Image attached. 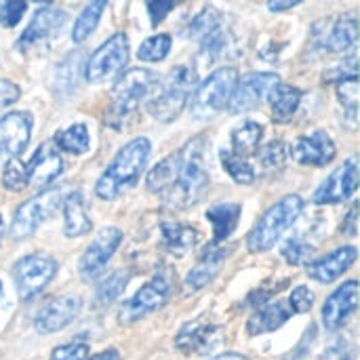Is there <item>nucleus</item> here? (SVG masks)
I'll return each instance as SVG.
<instances>
[{
  "mask_svg": "<svg viewBox=\"0 0 360 360\" xmlns=\"http://www.w3.org/2000/svg\"><path fill=\"white\" fill-rule=\"evenodd\" d=\"M291 310L283 304V302H274V304H266L262 308L255 310V314L249 319L247 323V331L249 335H264V333H272L276 329H281L289 319H291Z\"/></svg>",
  "mask_w": 360,
  "mask_h": 360,
  "instance_id": "27",
  "label": "nucleus"
},
{
  "mask_svg": "<svg viewBox=\"0 0 360 360\" xmlns=\"http://www.w3.org/2000/svg\"><path fill=\"white\" fill-rule=\"evenodd\" d=\"M356 359V348L350 340L346 338H338L333 340L325 352L321 354V360H354Z\"/></svg>",
  "mask_w": 360,
  "mask_h": 360,
  "instance_id": "40",
  "label": "nucleus"
},
{
  "mask_svg": "<svg viewBox=\"0 0 360 360\" xmlns=\"http://www.w3.org/2000/svg\"><path fill=\"white\" fill-rule=\"evenodd\" d=\"M91 360H120V354H118V350L110 348V350H103V352L95 354Z\"/></svg>",
  "mask_w": 360,
  "mask_h": 360,
  "instance_id": "49",
  "label": "nucleus"
},
{
  "mask_svg": "<svg viewBox=\"0 0 360 360\" xmlns=\"http://www.w3.org/2000/svg\"><path fill=\"white\" fill-rule=\"evenodd\" d=\"M122 243V230L118 228H103L99 230V234L91 240V245L84 249L80 262H78V272L82 276V281H95L103 268L108 266V262L112 259V255L116 253L118 245Z\"/></svg>",
  "mask_w": 360,
  "mask_h": 360,
  "instance_id": "14",
  "label": "nucleus"
},
{
  "mask_svg": "<svg viewBox=\"0 0 360 360\" xmlns=\"http://www.w3.org/2000/svg\"><path fill=\"white\" fill-rule=\"evenodd\" d=\"M0 224H2V219H0Z\"/></svg>",
  "mask_w": 360,
  "mask_h": 360,
  "instance_id": "52",
  "label": "nucleus"
},
{
  "mask_svg": "<svg viewBox=\"0 0 360 360\" xmlns=\"http://www.w3.org/2000/svg\"><path fill=\"white\" fill-rule=\"evenodd\" d=\"M105 8H108V2H103V0L86 4V6L80 11L78 19L74 21L72 40H74V42H84V40L95 32V27H97V23H99V19H101V15H103Z\"/></svg>",
  "mask_w": 360,
  "mask_h": 360,
  "instance_id": "33",
  "label": "nucleus"
},
{
  "mask_svg": "<svg viewBox=\"0 0 360 360\" xmlns=\"http://www.w3.org/2000/svg\"><path fill=\"white\" fill-rule=\"evenodd\" d=\"M65 11L53 4H44L40 6L32 21L27 23V27L21 32L19 40H17V51L30 55V53H38L42 49H49V44L59 36L61 27L65 25Z\"/></svg>",
  "mask_w": 360,
  "mask_h": 360,
  "instance_id": "10",
  "label": "nucleus"
},
{
  "mask_svg": "<svg viewBox=\"0 0 360 360\" xmlns=\"http://www.w3.org/2000/svg\"><path fill=\"white\" fill-rule=\"evenodd\" d=\"M198 243V230L177 221H165L160 226V245L171 255H186Z\"/></svg>",
  "mask_w": 360,
  "mask_h": 360,
  "instance_id": "25",
  "label": "nucleus"
},
{
  "mask_svg": "<svg viewBox=\"0 0 360 360\" xmlns=\"http://www.w3.org/2000/svg\"><path fill=\"white\" fill-rule=\"evenodd\" d=\"M314 251H316L314 243H310L302 232L295 234V236H291V238L283 245V249H281L283 257H285L291 266H304V264H308V262L312 259Z\"/></svg>",
  "mask_w": 360,
  "mask_h": 360,
  "instance_id": "35",
  "label": "nucleus"
},
{
  "mask_svg": "<svg viewBox=\"0 0 360 360\" xmlns=\"http://www.w3.org/2000/svg\"><path fill=\"white\" fill-rule=\"evenodd\" d=\"M89 354L91 350L84 342H70V344L57 346L51 352L49 360H89Z\"/></svg>",
  "mask_w": 360,
  "mask_h": 360,
  "instance_id": "41",
  "label": "nucleus"
},
{
  "mask_svg": "<svg viewBox=\"0 0 360 360\" xmlns=\"http://www.w3.org/2000/svg\"><path fill=\"white\" fill-rule=\"evenodd\" d=\"M359 205L354 202L352 207H350V211H348V215H346V221H344V226H342V230L348 234V236H356V232H359V226H356V221H359Z\"/></svg>",
  "mask_w": 360,
  "mask_h": 360,
  "instance_id": "47",
  "label": "nucleus"
},
{
  "mask_svg": "<svg viewBox=\"0 0 360 360\" xmlns=\"http://www.w3.org/2000/svg\"><path fill=\"white\" fill-rule=\"evenodd\" d=\"M61 190L59 188H51L40 192L38 196L25 200L23 205L17 207L11 228H8V236L13 240H23L30 238L42 224H46L61 207Z\"/></svg>",
  "mask_w": 360,
  "mask_h": 360,
  "instance_id": "8",
  "label": "nucleus"
},
{
  "mask_svg": "<svg viewBox=\"0 0 360 360\" xmlns=\"http://www.w3.org/2000/svg\"><path fill=\"white\" fill-rule=\"evenodd\" d=\"M131 283V272L129 270H116L112 272L108 278H103L97 289H95V306L97 308H105L110 304H114L122 293L124 289L129 287Z\"/></svg>",
  "mask_w": 360,
  "mask_h": 360,
  "instance_id": "31",
  "label": "nucleus"
},
{
  "mask_svg": "<svg viewBox=\"0 0 360 360\" xmlns=\"http://www.w3.org/2000/svg\"><path fill=\"white\" fill-rule=\"evenodd\" d=\"M348 78H356V57H350L348 61L335 63L329 72H325V82H342Z\"/></svg>",
  "mask_w": 360,
  "mask_h": 360,
  "instance_id": "44",
  "label": "nucleus"
},
{
  "mask_svg": "<svg viewBox=\"0 0 360 360\" xmlns=\"http://www.w3.org/2000/svg\"><path fill=\"white\" fill-rule=\"evenodd\" d=\"M302 211H304V200L297 194H289L281 198L257 219V224L247 236V249L251 253L270 251L283 238V234L300 219Z\"/></svg>",
  "mask_w": 360,
  "mask_h": 360,
  "instance_id": "5",
  "label": "nucleus"
},
{
  "mask_svg": "<svg viewBox=\"0 0 360 360\" xmlns=\"http://www.w3.org/2000/svg\"><path fill=\"white\" fill-rule=\"evenodd\" d=\"M264 139V127L255 120H247L232 131V152L240 158H247L257 152Z\"/></svg>",
  "mask_w": 360,
  "mask_h": 360,
  "instance_id": "30",
  "label": "nucleus"
},
{
  "mask_svg": "<svg viewBox=\"0 0 360 360\" xmlns=\"http://www.w3.org/2000/svg\"><path fill=\"white\" fill-rule=\"evenodd\" d=\"M158 82V76L146 68L127 70L112 89L110 105L105 110V124L112 129H122V124L139 108L141 99L150 95L152 86Z\"/></svg>",
  "mask_w": 360,
  "mask_h": 360,
  "instance_id": "3",
  "label": "nucleus"
},
{
  "mask_svg": "<svg viewBox=\"0 0 360 360\" xmlns=\"http://www.w3.org/2000/svg\"><path fill=\"white\" fill-rule=\"evenodd\" d=\"M171 51V36L169 34H154L148 40H143L137 49V57L139 61H162Z\"/></svg>",
  "mask_w": 360,
  "mask_h": 360,
  "instance_id": "36",
  "label": "nucleus"
},
{
  "mask_svg": "<svg viewBox=\"0 0 360 360\" xmlns=\"http://www.w3.org/2000/svg\"><path fill=\"white\" fill-rule=\"evenodd\" d=\"M57 270H59V264L49 253H30L21 257L13 268V278H15L19 297L23 302H30L36 295H40L49 287V283L55 278Z\"/></svg>",
  "mask_w": 360,
  "mask_h": 360,
  "instance_id": "9",
  "label": "nucleus"
},
{
  "mask_svg": "<svg viewBox=\"0 0 360 360\" xmlns=\"http://www.w3.org/2000/svg\"><path fill=\"white\" fill-rule=\"evenodd\" d=\"M80 308H82V302L76 295L55 297L44 308H40V312L34 319V329L40 335L57 333V331L65 329L70 323H74V319L80 314Z\"/></svg>",
  "mask_w": 360,
  "mask_h": 360,
  "instance_id": "19",
  "label": "nucleus"
},
{
  "mask_svg": "<svg viewBox=\"0 0 360 360\" xmlns=\"http://www.w3.org/2000/svg\"><path fill=\"white\" fill-rule=\"evenodd\" d=\"M278 82H281V78L272 72H251V74L238 78L234 93L230 97L228 110L232 114H247V112L259 108Z\"/></svg>",
  "mask_w": 360,
  "mask_h": 360,
  "instance_id": "13",
  "label": "nucleus"
},
{
  "mask_svg": "<svg viewBox=\"0 0 360 360\" xmlns=\"http://www.w3.org/2000/svg\"><path fill=\"white\" fill-rule=\"evenodd\" d=\"M2 186L11 192H21L23 188H27V177H25V162L21 160H11L4 169L2 175Z\"/></svg>",
  "mask_w": 360,
  "mask_h": 360,
  "instance_id": "39",
  "label": "nucleus"
},
{
  "mask_svg": "<svg viewBox=\"0 0 360 360\" xmlns=\"http://www.w3.org/2000/svg\"><path fill=\"white\" fill-rule=\"evenodd\" d=\"M230 255L228 247H219V245H211L205 249V253L200 255L198 264L188 272L186 281H184V289L186 293H196L200 289H205L221 270L226 257Z\"/></svg>",
  "mask_w": 360,
  "mask_h": 360,
  "instance_id": "23",
  "label": "nucleus"
},
{
  "mask_svg": "<svg viewBox=\"0 0 360 360\" xmlns=\"http://www.w3.org/2000/svg\"><path fill=\"white\" fill-rule=\"evenodd\" d=\"M270 110H272V120L278 124H287L293 120L300 103H302V91L293 84L278 82L272 93L268 95Z\"/></svg>",
  "mask_w": 360,
  "mask_h": 360,
  "instance_id": "26",
  "label": "nucleus"
},
{
  "mask_svg": "<svg viewBox=\"0 0 360 360\" xmlns=\"http://www.w3.org/2000/svg\"><path fill=\"white\" fill-rule=\"evenodd\" d=\"M221 342L224 335L217 325L209 323L207 319H196L179 329L175 338V348L184 354H209L219 348Z\"/></svg>",
  "mask_w": 360,
  "mask_h": 360,
  "instance_id": "17",
  "label": "nucleus"
},
{
  "mask_svg": "<svg viewBox=\"0 0 360 360\" xmlns=\"http://www.w3.org/2000/svg\"><path fill=\"white\" fill-rule=\"evenodd\" d=\"M238 82V70L232 65L211 72L190 97V114L196 120H209L228 108L234 86Z\"/></svg>",
  "mask_w": 360,
  "mask_h": 360,
  "instance_id": "7",
  "label": "nucleus"
},
{
  "mask_svg": "<svg viewBox=\"0 0 360 360\" xmlns=\"http://www.w3.org/2000/svg\"><path fill=\"white\" fill-rule=\"evenodd\" d=\"M63 173V158L53 143H42L25 162L27 186L46 188Z\"/></svg>",
  "mask_w": 360,
  "mask_h": 360,
  "instance_id": "21",
  "label": "nucleus"
},
{
  "mask_svg": "<svg viewBox=\"0 0 360 360\" xmlns=\"http://www.w3.org/2000/svg\"><path fill=\"white\" fill-rule=\"evenodd\" d=\"M19 97H21V89L13 80L0 78V112L11 108Z\"/></svg>",
  "mask_w": 360,
  "mask_h": 360,
  "instance_id": "45",
  "label": "nucleus"
},
{
  "mask_svg": "<svg viewBox=\"0 0 360 360\" xmlns=\"http://www.w3.org/2000/svg\"><path fill=\"white\" fill-rule=\"evenodd\" d=\"M25 8H27V2H2L0 4V25L15 27L21 21Z\"/></svg>",
  "mask_w": 360,
  "mask_h": 360,
  "instance_id": "42",
  "label": "nucleus"
},
{
  "mask_svg": "<svg viewBox=\"0 0 360 360\" xmlns=\"http://www.w3.org/2000/svg\"><path fill=\"white\" fill-rule=\"evenodd\" d=\"M196 82L198 72L190 63H179L169 70V74L160 80V89L148 101V112L152 114V118H156L158 122L175 120L184 112Z\"/></svg>",
  "mask_w": 360,
  "mask_h": 360,
  "instance_id": "4",
  "label": "nucleus"
},
{
  "mask_svg": "<svg viewBox=\"0 0 360 360\" xmlns=\"http://www.w3.org/2000/svg\"><path fill=\"white\" fill-rule=\"evenodd\" d=\"M359 42V23L356 15L348 13L338 19L319 21L312 27V46L323 49L325 53H346Z\"/></svg>",
  "mask_w": 360,
  "mask_h": 360,
  "instance_id": "12",
  "label": "nucleus"
},
{
  "mask_svg": "<svg viewBox=\"0 0 360 360\" xmlns=\"http://www.w3.org/2000/svg\"><path fill=\"white\" fill-rule=\"evenodd\" d=\"M55 146L68 154H74V156H80L84 152H89L91 148V137H89V129L86 124L82 122H76L63 131H59L55 135Z\"/></svg>",
  "mask_w": 360,
  "mask_h": 360,
  "instance_id": "32",
  "label": "nucleus"
},
{
  "mask_svg": "<svg viewBox=\"0 0 360 360\" xmlns=\"http://www.w3.org/2000/svg\"><path fill=\"white\" fill-rule=\"evenodd\" d=\"M32 124L30 112H11L0 118V167H6L27 148Z\"/></svg>",
  "mask_w": 360,
  "mask_h": 360,
  "instance_id": "15",
  "label": "nucleus"
},
{
  "mask_svg": "<svg viewBox=\"0 0 360 360\" xmlns=\"http://www.w3.org/2000/svg\"><path fill=\"white\" fill-rule=\"evenodd\" d=\"M150 152H152V146L146 137L131 139L124 148L118 150L114 160L97 179L95 194L101 200H116L120 194L129 192L139 181L148 165Z\"/></svg>",
  "mask_w": 360,
  "mask_h": 360,
  "instance_id": "2",
  "label": "nucleus"
},
{
  "mask_svg": "<svg viewBox=\"0 0 360 360\" xmlns=\"http://www.w3.org/2000/svg\"><path fill=\"white\" fill-rule=\"evenodd\" d=\"M359 308V283L348 281L340 289H335L325 306H323V325L327 331H338L342 329L348 319L356 312Z\"/></svg>",
  "mask_w": 360,
  "mask_h": 360,
  "instance_id": "20",
  "label": "nucleus"
},
{
  "mask_svg": "<svg viewBox=\"0 0 360 360\" xmlns=\"http://www.w3.org/2000/svg\"><path fill=\"white\" fill-rule=\"evenodd\" d=\"M289 310L291 312H295V314H306V312H310V308L314 306V293L308 289V287H297V289H293V293H291V297H289Z\"/></svg>",
  "mask_w": 360,
  "mask_h": 360,
  "instance_id": "43",
  "label": "nucleus"
},
{
  "mask_svg": "<svg viewBox=\"0 0 360 360\" xmlns=\"http://www.w3.org/2000/svg\"><path fill=\"white\" fill-rule=\"evenodd\" d=\"M300 2L297 0H289V2H283V0H270L268 2V8L270 11H274V13H283V11H291V8H295Z\"/></svg>",
  "mask_w": 360,
  "mask_h": 360,
  "instance_id": "48",
  "label": "nucleus"
},
{
  "mask_svg": "<svg viewBox=\"0 0 360 360\" xmlns=\"http://www.w3.org/2000/svg\"><path fill=\"white\" fill-rule=\"evenodd\" d=\"M175 287H177V274L169 266H162L141 289H137V293L133 297H129L120 306L118 323L133 325V323L146 319L148 314L160 310L173 295Z\"/></svg>",
  "mask_w": 360,
  "mask_h": 360,
  "instance_id": "6",
  "label": "nucleus"
},
{
  "mask_svg": "<svg viewBox=\"0 0 360 360\" xmlns=\"http://www.w3.org/2000/svg\"><path fill=\"white\" fill-rule=\"evenodd\" d=\"M61 207H63V232L68 238H78L91 232L93 221H91V215H89V209L80 190L70 192L61 200Z\"/></svg>",
  "mask_w": 360,
  "mask_h": 360,
  "instance_id": "24",
  "label": "nucleus"
},
{
  "mask_svg": "<svg viewBox=\"0 0 360 360\" xmlns=\"http://www.w3.org/2000/svg\"><path fill=\"white\" fill-rule=\"evenodd\" d=\"M359 251L356 247H338L335 251L327 253L325 257L310 262L308 266V276L321 285H329L333 281H338L344 272H348L352 268V264L356 262Z\"/></svg>",
  "mask_w": 360,
  "mask_h": 360,
  "instance_id": "22",
  "label": "nucleus"
},
{
  "mask_svg": "<svg viewBox=\"0 0 360 360\" xmlns=\"http://www.w3.org/2000/svg\"><path fill=\"white\" fill-rule=\"evenodd\" d=\"M240 211H243V207L238 202H217V205L209 207L207 219L213 226V245H219L226 238H230V234L238 226Z\"/></svg>",
  "mask_w": 360,
  "mask_h": 360,
  "instance_id": "28",
  "label": "nucleus"
},
{
  "mask_svg": "<svg viewBox=\"0 0 360 360\" xmlns=\"http://www.w3.org/2000/svg\"><path fill=\"white\" fill-rule=\"evenodd\" d=\"M129 61V38L127 34L110 36L101 46H97L84 63V78L89 82H105L114 78Z\"/></svg>",
  "mask_w": 360,
  "mask_h": 360,
  "instance_id": "11",
  "label": "nucleus"
},
{
  "mask_svg": "<svg viewBox=\"0 0 360 360\" xmlns=\"http://www.w3.org/2000/svg\"><path fill=\"white\" fill-rule=\"evenodd\" d=\"M359 190V165L356 158L346 160L342 167H338L314 192L312 202L314 205H338L352 198Z\"/></svg>",
  "mask_w": 360,
  "mask_h": 360,
  "instance_id": "16",
  "label": "nucleus"
},
{
  "mask_svg": "<svg viewBox=\"0 0 360 360\" xmlns=\"http://www.w3.org/2000/svg\"><path fill=\"white\" fill-rule=\"evenodd\" d=\"M80 65H82L80 53H72L55 68V72H53V91L57 95H61V99H65L68 95H72L76 91L78 78H80Z\"/></svg>",
  "mask_w": 360,
  "mask_h": 360,
  "instance_id": "29",
  "label": "nucleus"
},
{
  "mask_svg": "<svg viewBox=\"0 0 360 360\" xmlns=\"http://www.w3.org/2000/svg\"><path fill=\"white\" fill-rule=\"evenodd\" d=\"M148 15H150V21L152 25H158L173 8H175V2H167V0H158V2H148Z\"/></svg>",
  "mask_w": 360,
  "mask_h": 360,
  "instance_id": "46",
  "label": "nucleus"
},
{
  "mask_svg": "<svg viewBox=\"0 0 360 360\" xmlns=\"http://www.w3.org/2000/svg\"><path fill=\"white\" fill-rule=\"evenodd\" d=\"M0 295H2V283H0Z\"/></svg>",
  "mask_w": 360,
  "mask_h": 360,
  "instance_id": "51",
  "label": "nucleus"
},
{
  "mask_svg": "<svg viewBox=\"0 0 360 360\" xmlns=\"http://www.w3.org/2000/svg\"><path fill=\"white\" fill-rule=\"evenodd\" d=\"M338 99L344 105V114L352 120V127L356 124V114H359V80L348 78L338 82Z\"/></svg>",
  "mask_w": 360,
  "mask_h": 360,
  "instance_id": "37",
  "label": "nucleus"
},
{
  "mask_svg": "<svg viewBox=\"0 0 360 360\" xmlns=\"http://www.w3.org/2000/svg\"><path fill=\"white\" fill-rule=\"evenodd\" d=\"M219 158H221V167H224V171L236 181V184H253V179H255V171H253V167L249 165V160L247 158H240V156H236L232 150H221L219 152Z\"/></svg>",
  "mask_w": 360,
  "mask_h": 360,
  "instance_id": "34",
  "label": "nucleus"
},
{
  "mask_svg": "<svg viewBox=\"0 0 360 360\" xmlns=\"http://www.w3.org/2000/svg\"><path fill=\"white\" fill-rule=\"evenodd\" d=\"M287 152L289 150H287L285 141L272 139L270 143H266L264 148H259L255 154H257V158H259V162H262L264 169H281L285 165V160H287Z\"/></svg>",
  "mask_w": 360,
  "mask_h": 360,
  "instance_id": "38",
  "label": "nucleus"
},
{
  "mask_svg": "<svg viewBox=\"0 0 360 360\" xmlns=\"http://www.w3.org/2000/svg\"><path fill=\"white\" fill-rule=\"evenodd\" d=\"M207 154L209 139L205 135L192 137L148 173V190L171 209H188L196 205L211 186Z\"/></svg>",
  "mask_w": 360,
  "mask_h": 360,
  "instance_id": "1",
  "label": "nucleus"
},
{
  "mask_svg": "<svg viewBox=\"0 0 360 360\" xmlns=\"http://www.w3.org/2000/svg\"><path fill=\"white\" fill-rule=\"evenodd\" d=\"M209 360H249V359H247V356H243V354L226 352V354H219V356H215V359H209Z\"/></svg>",
  "mask_w": 360,
  "mask_h": 360,
  "instance_id": "50",
  "label": "nucleus"
},
{
  "mask_svg": "<svg viewBox=\"0 0 360 360\" xmlns=\"http://www.w3.org/2000/svg\"><path fill=\"white\" fill-rule=\"evenodd\" d=\"M289 152H291L293 160L297 165H304V167H325L338 154L335 141L323 129H316L308 135L297 137Z\"/></svg>",
  "mask_w": 360,
  "mask_h": 360,
  "instance_id": "18",
  "label": "nucleus"
}]
</instances>
